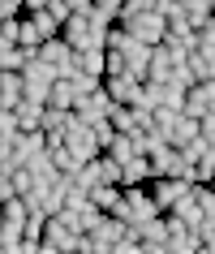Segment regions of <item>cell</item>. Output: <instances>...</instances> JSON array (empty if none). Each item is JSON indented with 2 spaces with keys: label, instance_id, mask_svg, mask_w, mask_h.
I'll list each match as a JSON object with an SVG mask.
<instances>
[{
  "label": "cell",
  "instance_id": "1",
  "mask_svg": "<svg viewBox=\"0 0 215 254\" xmlns=\"http://www.w3.org/2000/svg\"><path fill=\"white\" fill-rule=\"evenodd\" d=\"M56 78H60V73H56L48 61H39V56H35V61H26V69H22V95H26V99H39V104H48V91H52Z\"/></svg>",
  "mask_w": 215,
  "mask_h": 254
},
{
  "label": "cell",
  "instance_id": "2",
  "mask_svg": "<svg viewBox=\"0 0 215 254\" xmlns=\"http://www.w3.org/2000/svg\"><path fill=\"white\" fill-rule=\"evenodd\" d=\"M60 39H65L73 52H86V48H104L108 30H95L91 22H86V13H73L65 26H60Z\"/></svg>",
  "mask_w": 215,
  "mask_h": 254
},
{
  "label": "cell",
  "instance_id": "3",
  "mask_svg": "<svg viewBox=\"0 0 215 254\" xmlns=\"http://www.w3.org/2000/svg\"><path fill=\"white\" fill-rule=\"evenodd\" d=\"M39 61H48V65L60 73V78H73V73H78V52H73V48H69L60 35L39 43Z\"/></svg>",
  "mask_w": 215,
  "mask_h": 254
},
{
  "label": "cell",
  "instance_id": "4",
  "mask_svg": "<svg viewBox=\"0 0 215 254\" xmlns=\"http://www.w3.org/2000/svg\"><path fill=\"white\" fill-rule=\"evenodd\" d=\"M189 186H194V181H185V177H151V181H147V190H151V198H155L160 211L176 207V202L189 194Z\"/></svg>",
  "mask_w": 215,
  "mask_h": 254
},
{
  "label": "cell",
  "instance_id": "5",
  "mask_svg": "<svg viewBox=\"0 0 215 254\" xmlns=\"http://www.w3.org/2000/svg\"><path fill=\"white\" fill-rule=\"evenodd\" d=\"M125 30H129L134 39H142V43H151V48H155V43H163V35H168V17H163L160 9H147V13H138Z\"/></svg>",
  "mask_w": 215,
  "mask_h": 254
},
{
  "label": "cell",
  "instance_id": "6",
  "mask_svg": "<svg viewBox=\"0 0 215 254\" xmlns=\"http://www.w3.org/2000/svg\"><path fill=\"white\" fill-rule=\"evenodd\" d=\"M112 95L104 91V86H95L91 95H78V104H73V112H78L86 125H99V121H108V112H112Z\"/></svg>",
  "mask_w": 215,
  "mask_h": 254
},
{
  "label": "cell",
  "instance_id": "7",
  "mask_svg": "<svg viewBox=\"0 0 215 254\" xmlns=\"http://www.w3.org/2000/svg\"><path fill=\"white\" fill-rule=\"evenodd\" d=\"M142 73H134V69H125V73H108L104 78V91L116 99V104H134L138 95H142Z\"/></svg>",
  "mask_w": 215,
  "mask_h": 254
},
{
  "label": "cell",
  "instance_id": "8",
  "mask_svg": "<svg viewBox=\"0 0 215 254\" xmlns=\"http://www.w3.org/2000/svg\"><path fill=\"white\" fill-rule=\"evenodd\" d=\"M125 228H129V224H125L121 215H112V211H108L104 220H99V224L91 228V241H95V254H108V250H116V241L125 237Z\"/></svg>",
  "mask_w": 215,
  "mask_h": 254
},
{
  "label": "cell",
  "instance_id": "9",
  "mask_svg": "<svg viewBox=\"0 0 215 254\" xmlns=\"http://www.w3.org/2000/svg\"><path fill=\"white\" fill-rule=\"evenodd\" d=\"M65 250H78V233L65 228L56 215H48V224H43V254H65Z\"/></svg>",
  "mask_w": 215,
  "mask_h": 254
},
{
  "label": "cell",
  "instance_id": "10",
  "mask_svg": "<svg viewBox=\"0 0 215 254\" xmlns=\"http://www.w3.org/2000/svg\"><path fill=\"white\" fill-rule=\"evenodd\" d=\"M138 237H142V254H160V250H168V220H163V211H160V215H151L147 224H138Z\"/></svg>",
  "mask_w": 215,
  "mask_h": 254
},
{
  "label": "cell",
  "instance_id": "11",
  "mask_svg": "<svg viewBox=\"0 0 215 254\" xmlns=\"http://www.w3.org/2000/svg\"><path fill=\"white\" fill-rule=\"evenodd\" d=\"M211 108H215V78L194 82V86H189V95H185V108H181V112L202 117V112H211Z\"/></svg>",
  "mask_w": 215,
  "mask_h": 254
},
{
  "label": "cell",
  "instance_id": "12",
  "mask_svg": "<svg viewBox=\"0 0 215 254\" xmlns=\"http://www.w3.org/2000/svg\"><path fill=\"white\" fill-rule=\"evenodd\" d=\"M168 78H172V56H168L163 43H155L151 48V65H147V82H168Z\"/></svg>",
  "mask_w": 215,
  "mask_h": 254
},
{
  "label": "cell",
  "instance_id": "13",
  "mask_svg": "<svg viewBox=\"0 0 215 254\" xmlns=\"http://www.w3.org/2000/svg\"><path fill=\"white\" fill-rule=\"evenodd\" d=\"M151 181V160L147 155H134V160L121 164V186H147Z\"/></svg>",
  "mask_w": 215,
  "mask_h": 254
},
{
  "label": "cell",
  "instance_id": "14",
  "mask_svg": "<svg viewBox=\"0 0 215 254\" xmlns=\"http://www.w3.org/2000/svg\"><path fill=\"white\" fill-rule=\"evenodd\" d=\"M22 99V73L17 69H0V108H13Z\"/></svg>",
  "mask_w": 215,
  "mask_h": 254
},
{
  "label": "cell",
  "instance_id": "15",
  "mask_svg": "<svg viewBox=\"0 0 215 254\" xmlns=\"http://www.w3.org/2000/svg\"><path fill=\"white\" fill-rule=\"evenodd\" d=\"M13 112H17V125H22V129H39V121H43V104L39 99H26V95H22V99L13 104Z\"/></svg>",
  "mask_w": 215,
  "mask_h": 254
},
{
  "label": "cell",
  "instance_id": "16",
  "mask_svg": "<svg viewBox=\"0 0 215 254\" xmlns=\"http://www.w3.org/2000/svg\"><path fill=\"white\" fill-rule=\"evenodd\" d=\"M48 104H52V108H65V112H73V104H78L73 82H69V78H56V82H52V91H48Z\"/></svg>",
  "mask_w": 215,
  "mask_h": 254
},
{
  "label": "cell",
  "instance_id": "17",
  "mask_svg": "<svg viewBox=\"0 0 215 254\" xmlns=\"http://www.w3.org/2000/svg\"><path fill=\"white\" fill-rule=\"evenodd\" d=\"M78 69H82V73H95V78H104V73H108V48H86V52H78Z\"/></svg>",
  "mask_w": 215,
  "mask_h": 254
},
{
  "label": "cell",
  "instance_id": "18",
  "mask_svg": "<svg viewBox=\"0 0 215 254\" xmlns=\"http://www.w3.org/2000/svg\"><path fill=\"white\" fill-rule=\"evenodd\" d=\"M176 4H181V13H185L194 26H207L215 17V0H176Z\"/></svg>",
  "mask_w": 215,
  "mask_h": 254
},
{
  "label": "cell",
  "instance_id": "19",
  "mask_svg": "<svg viewBox=\"0 0 215 254\" xmlns=\"http://www.w3.org/2000/svg\"><path fill=\"white\" fill-rule=\"evenodd\" d=\"M39 43H43V35H39V26H35V17L22 13V17H17V48H26V52H39Z\"/></svg>",
  "mask_w": 215,
  "mask_h": 254
},
{
  "label": "cell",
  "instance_id": "20",
  "mask_svg": "<svg viewBox=\"0 0 215 254\" xmlns=\"http://www.w3.org/2000/svg\"><path fill=\"white\" fill-rule=\"evenodd\" d=\"M189 138H198V117L181 112V117H176V125L168 129V142H172V147H185Z\"/></svg>",
  "mask_w": 215,
  "mask_h": 254
},
{
  "label": "cell",
  "instance_id": "21",
  "mask_svg": "<svg viewBox=\"0 0 215 254\" xmlns=\"http://www.w3.org/2000/svg\"><path fill=\"white\" fill-rule=\"evenodd\" d=\"M108 155L125 164V160H134V155H142V151H138V138L134 134H121V129H116V138L108 142Z\"/></svg>",
  "mask_w": 215,
  "mask_h": 254
},
{
  "label": "cell",
  "instance_id": "22",
  "mask_svg": "<svg viewBox=\"0 0 215 254\" xmlns=\"http://www.w3.org/2000/svg\"><path fill=\"white\" fill-rule=\"evenodd\" d=\"M73 112H65V108H52V104H43V121H39V129L43 134H65V125Z\"/></svg>",
  "mask_w": 215,
  "mask_h": 254
},
{
  "label": "cell",
  "instance_id": "23",
  "mask_svg": "<svg viewBox=\"0 0 215 254\" xmlns=\"http://www.w3.org/2000/svg\"><path fill=\"white\" fill-rule=\"evenodd\" d=\"M108 121H112V129H121V134H138V121H134V108L129 104H112Z\"/></svg>",
  "mask_w": 215,
  "mask_h": 254
},
{
  "label": "cell",
  "instance_id": "24",
  "mask_svg": "<svg viewBox=\"0 0 215 254\" xmlns=\"http://www.w3.org/2000/svg\"><path fill=\"white\" fill-rule=\"evenodd\" d=\"M91 202L99 207V211H112V207L121 202V186H108V181H99V186L91 190Z\"/></svg>",
  "mask_w": 215,
  "mask_h": 254
},
{
  "label": "cell",
  "instance_id": "25",
  "mask_svg": "<svg viewBox=\"0 0 215 254\" xmlns=\"http://www.w3.org/2000/svg\"><path fill=\"white\" fill-rule=\"evenodd\" d=\"M189 73H194V82H207V78H215V61L207 52H189Z\"/></svg>",
  "mask_w": 215,
  "mask_h": 254
},
{
  "label": "cell",
  "instance_id": "26",
  "mask_svg": "<svg viewBox=\"0 0 215 254\" xmlns=\"http://www.w3.org/2000/svg\"><path fill=\"white\" fill-rule=\"evenodd\" d=\"M95 164H99V177H104L108 186H121V160H112V155L104 151V155H99Z\"/></svg>",
  "mask_w": 215,
  "mask_h": 254
},
{
  "label": "cell",
  "instance_id": "27",
  "mask_svg": "<svg viewBox=\"0 0 215 254\" xmlns=\"http://www.w3.org/2000/svg\"><path fill=\"white\" fill-rule=\"evenodd\" d=\"M0 246H4V254H22V228L4 224V228H0Z\"/></svg>",
  "mask_w": 215,
  "mask_h": 254
},
{
  "label": "cell",
  "instance_id": "28",
  "mask_svg": "<svg viewBox=\"0 0 215 254\" xmlns=\"http://www.w3.org/2000/svg\"><path fill=\"white\" fill-rule=\"evenodd\" d=\"M35 17V26H39V35L43 39H56V35H60V22H56L52 13H48V9H39V13H30Z\"/></svg>",
  "mask_w": 215,
  "mask_h": 254
},
{
  "label": "cell",
  "instance_id": "29",
  "mask_svg": "<svg viewBox=\"0 0 215 254\" xmlns=\"http://www.w3.org/2000/svg\"><path fill=\"white\" fill-rule=\"evenodd\" d=\"M207 147H211V142H207V138H202V134H198V138H189L185 147H176V151H181V155H185V160H189V164H198V160H202V155H207Z\"/></svg>",
  "mask_w": 215,
  "mask_h": 254
},
{
  "label": "cell",
  "instance_id": "30",
  "mask_svg": "<svg viewBox=\"0 0 215 254\" xmlns=\"http://www.w3.org/2000/svg\"><path fill=\"white\" fill-rule=\"evenodd\" d=\"M22 125H17V112L13 108H0V138H17Z\"/></svg>",
  "mask_w": 215,
  "mask_h": 254
},
{
  "label": "cell",
  "instance_id": "31",
  "mask_svg": "<svg viewBox=\"0 0 215 254\" xmlns=\"http://www.w3.org/2000/svg\"><path fill=\"white\" fill-rule=\"evenodd\" d=\"M198 52H207L215 61V17L207 22V26H198Z\"/></svg>",
  "mask_w": 215,
  "mask_h": 254
},
{
  "label": "cell",
  "instance_id": "32",
  "mask_svg": "<svg viewBox=\"0 0 215 254\" xmlns=\"http://www.w3.org/2000/svg\"><path fill=\"white\" fill-rule=\"evenodd\" d=\"M69 82H73V91H78V95H91L95 86H104V78H95V73H82V69H78Z\"/></svg>",
  "mask_w": 215,
  "mask_h": 254
},
{
  "label": "cell",
  "instance_id": "33",
  "mask_svg": "<svg viewBox=\"0 0 215 254\" xmlns=\"http://www.w3.org/2000/svg\"><path fill=\"white\" fill-rule=\"evenodd\" d=\"M198 237H202V254H215V215H207V220H202Z\"/></svg>",
  "mask_w": 215,
  "mask_h": 254
},
{
  "label": "cell",
  "instance_id": "34",
  "mask_svg": "<svg viewBox=\"0 0 215 254\" xmlns=\"http://www.w3.org/2000/svg\"><path fill=\"white\" fill-rule=\"evenodd\" d=\"M176 117H181V108H155V129L168 134V129L176 125Z\"/></svg>",
  "mask_w": 215,
  "mask_h": 254
},
{
  "label": "cell",
  "instance_id": "35",
  "mask_svg": "<svg viewBox=\"0 0 215 254\" xmlns=\"http://www.w3.org/2000/svg\"><path fill=\"white\" fill-rule=\"evenodd\" d=\"M17 17H22V13H17ZM17 17H4V22H0V48L17 43Z\"/></svg>",
  "mask_w": 215,
  "mask_h": 254
},
{
  "label": "cell",
  "instance_id": "36",
  "mask_svg": "<svg viewBox=\"0 0 215 254\" xmlns=\"http://www.w3.org/2000/svg\"><path fill=\"white\" fill-rule=\"evenodd\" d=\"M91 129H95V138H99V147L108 151V142L116 138V129H112V121H99V125H91Z\"/></svg>",
  "mask_w": 215,
  "mask_h": 254
},
{
  "label": "cell",
  "instance_id": "37",
  "mask_svg": "<svg viewBox=\"0 0 215 254\" xmlns=\"http://www.w3.org/2000/svg\"><path fill=\"white\" fill-rule=\"evenodd\" d=\"M198 134L207 138V142H215V112H202L198 117Z\"/></svg>",
  "mask_w": 215,
  "mask_h": 254
},
{
  "label": "cell",
  "instance_id": "38",
  "mask_svg": "<svg viewBox=\"0 0 215 254\" xmlns=\"http://www.w3.org/2000/svg\"><path fill=\"white\" fill-rule=\"evenodd\" d=\"M48 13H52L56 22H60V26H65L69 17H73V13H69V4H65V0H48Z\"/></svg>",
  "mask_w": 215,
  "mask_h": 254
},
{
  "label": "cell",
  "instance_id": "39",
  "mask_svg": "<svg viewBox=\"0 0 215 254\" xmlns=\"http://www.w3.org/2000/svg\"><path fill=\"white\" fill-rule=\"evenodd\" d=\"M125 69H129V65H125V56L116 52V48H108V73H125ZM108 73H104V78H108Z\"/></svg>",
  "mask_w": 215,
  "mask_h": 254
},
{
  "label": "cell",
  "instance_id": "40",
  "mask_svg": "<svg viewBox=\"0 0 215 254\" xmlns=\"http://www.w3.org/2000/svg\"><path fill=\"white\" fill-rule=\"evenodd\" d=\"M69 4V13H91L95 9V0H65Z\"/></svg>",
  "mask_w": 215,
  "mask_h": 254
},
{
  "label": "cell",
  "instance_id": "41",
  "mask_svg": "<svg viewBox=\"0 0 215 254\" xmlns=\"http://www.w3.org/2000/svg\"><path fill=\"white\" fill-rule=\"evenodd\" d=\"M17 13H22L17 0H0V22H4V17H17Z\"/></svg>",
  "mask_w": 215,
  "mask_h": 254
},
{
  "label": "cell",
  "instance_id": "42",
  "mask_svg": "<svg viewBox=\"0 0 215 254\" xmlns=\"http://www.w3.org/2000/svg\"><path fill=\"white\" fill-rule=\"evenodd\" d=\"M39 9H48V0H26L22 4V13H39Z\"/></svg>",
  "mask_w": 215,
  "mask_h": 254
},
{
  "label": "cell",
  "instance_id": "43",
  "mask_svg": "<svg viewBox=\"0 0 215 254\" xmlns=\"http://www.w3.org/2000/svg\"><path fill=\"white\" fill-rule=\"evenodd\" d=\"M95 9H108V13H116V9H121V0H95Z\"/></svg>",
  "mask_w": 215,
  "mask_h": 254
},
{
  "label": "cell",
  "instance_id": "44",
  "mask_svg": "<svg viewBox=\"0 0 215 254\" xmlns=\"http://www.w3.org/2000/svg\"><path fill=\"white\" fill-rule=\"evenodd\" d=\"M151 4H155V9L163 13V9H168V4H176V0H151Z\"/></svg>",
  "mask_w": 215,
  "mask_h": 254
},
{
  "label": "cell",
  "instance_id": "45",
  "mask_svg": "<svg viewBox=\"0 0 215 254\" xmlns=\"http://www.w3.org/2000/svg\"><path fill=\"white\" fill-rule=\"evenodd\" d=\"M0 228H4V202H0Z\"/></svg>",
  "mask_w": 215,
  "mask_h": 254
},
{
  "label": "cell",
  "instance_id": "46",
  "mask_svg": "<svg viewBox=\"0 0 215 254\" xmlns=\"http://www.w3.org/2000/svg\"><path fill=\"white\" fill-rule=\"evenodd\" d=\"M211 190H215V181H211Z\"/></svg>",
  "mask_w": 215,
  "mask_h": 254
},
{
  "label": "cell",
  "instance_id": "47",
  "mask_svg": "<svg viewBox=\"0 0 215 254\" xmlns=\"http://www.w3.org/2000/svg\"><path fill=\"white\" fill-rule=\"evenodd\" d=\"M211 112H215V108H211Z\"/></svg>",
  "mask_w": 215,
  "mask_h": 254
}]
</instances>
